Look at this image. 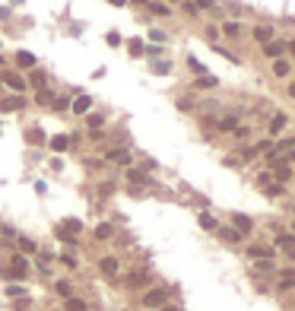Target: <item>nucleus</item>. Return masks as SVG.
<instances>
[{"label":"nucleus","mask_w":295,"mask_h":311,"mask_svg":"<svg viewBox=\"0 0 295 311\" xmlns=\"http://www.w3.org/2000/svg\"><path fill=\"white\" fill-rule=\"evenodd\" d=\"M35 102H38V105H51V102H54V92L38 89V92H35Z\"/></svg>","instance_id":"nucleus-33"},{"label":"nucleus","mask_w":295,"mask_h":311,"mask_svg":"<svg viewBox=\"0 0 295 311\" xmlns=\"http://www.w3.org/2000/svg\"><path fill=\"white\" fill-rule=\"evenodd\" d=\"M216 232H219V238L225 241V245H238V241H241V235L235 229H216Z\"/></svg>","instance_id":"nucleus-24"},{"label":"nucleus","mask_w":295,"mask_h":311,"mask_svg":"<svg viewBox=\"0 0 295 311\" xmlns=\"http://www.w3.org/2000/svg\"><path fill=\"white\" fill-rule=\"evenodd\" d=\"M194 3H197V10H210L216 0H194Z\"/></svg>","instance_id":"nucleus-45"},{"label":"nucleus","mask_w":295,"mask_h":311,"mask_svg":"<svg viewBox=\"0 0 295 311\" xmlns=\"http://www.w3.org/2000/svg\"><path fill=\"white\" fill-rule=\"evenodd\" d=\"M99 270H102V276H118V270H121V264H118V257H102L99 261Z\"/></svg>","instance_id":"nucleus-9"},{"label":"nucleus","mask_w":295,"mask_h":311,"mask_svg":"<svg viewBox=\"0 0 295 311\" xmlns=\"http://www.w3.org/2000/svg\"><path fill=\"white\" fill-rule=\"evenodd\" d=\"M254 273H260V276H273L276 267H273V261H257V264H254Z\"/></svg>","instance_id":"nucleus-25"},{"label":"nucleus","mask_w":295,"mask_h":311,"mask_svg":"<svg viewBox=\"0 0 295 311\" xmlns=\"http://www.w3.org/2000/svg\"><path fill=\"white\" fill-rule=\"evenodd\" d=\"M105 159H108V162H118V165H127V162H130V153L118 146V150H108V153H105Z\"/></svg>","instance_id":"nucleus-16"},{"label":"nucleus","mask_w":295,"mask_h":311,"mask_svg":"<svg viewBox=\"0 0 295 311\" xmlns=\"http://www.w3.org/2000/svg\"><path fill=\"white\" fill-rule=\"evenodd\" d=\"M67 146H70V137H64V134H60V137H51V150H54V153H64Z\"/></svg>","instance_id":"nucleus-27"},{"label":"nucleus","mask_w":295,"mask_h":311,"mask_svg":"<svg viewBox=\"0 0 295 311\" xmlns=\"http://www.w3.org/2000/svg\"><path fill=\"white\" fill-rule=\"evenodd\" d=\"M146 10L155 13V16H171V6L162 3V0H149V3H146Z\"/></svg>","instance_id":"nucleus-18"},{"label":"nucleus","mask_w":295,"mask_h":311,"mask_svg":"<svg viewBox=\"0 0 295 311\" xmlns=\"http://www.w3.org/2000/svg\"><path fill=\"white\" fill-rule=\"evenodd\" d=\"M108 45H121V35H118V32H108Z\"/></svg>","instance_id":"nucleus-47"},{"label":"nucleus","mask_w":295,"mask_h":311,"mask_svg":"<svg viewBox=\"0 0 295 311\" xmlns=\"http://www.w3.org/2000/svg\"><path fill=\"white\" fill-rule=\"evenodd\" d=\"M216 127H219V131H225V134H232L238 127V115H222L219 121H216Z\"/></svg>","instance_id":"nucleus-17"},{"label":"nucleus","mask_w":295,"mask_h":311,"mask_svg":"<svg viewBox=\"0 0 295 311\" xmlns=\"http://www.w3.org/2000/svg\"><path fill=\"white\" fill-rule=\"evenodd\" d=\"M6 296H10V299H22L25 289H22V286H6Z\"/></svg>","instance_id":"nucleus-41"},{"label":"nucleus","mask_w":295,"mask_h":311,"mask_svg":"<svg viewBox=\"0 0 295 311\" xmlns=\"http://www.w3.org/2000/svg\"><path fill=\"white\" fill-rule=\"evenodd\" d=\"M60 261L70 267V270H76V257H73V254H60Z\"/></svg>","instance_id":"nucleus-43"},{"label":"nucleus","mask_w":295,"mask_h":311,"mask_svg":"<svg viewBox=\"0 0 295 311\" xmlns=\"http://www.w3.org/2000/svg\"><path fill=\"white\" fill-rule=\"evenodd\" d=\"M149 283V270H134L127 276V289H143Z\"/></svg>","instance_id":"nucleus-8"},{"label":"nucleus","mask_w":295,"mask_h":311,"mask_svg":"<svg viewBox=\"0 0 295 311\" xmlns=\"http://www.w3.org/2000/svg\"><path fill=\"white\" fill-rule=\"evenodd\" d=\"M127 181H130V184H149V175H146L143 168H130L127 171Z\"/></svg>","instance_id":"nucleus-19"},{"label":"nucleus","mask_w":295,"mask_h":311,"mask_svg":"<svg viewBox=\"0 0 295 311\" xmlns=\"http://www.w3.org/2000/svg\"><path fill=\"white\" fill-rule=\"evenodd\" d=\"M270 175H276V181H280V184H289V178H292V165H289L286 159H276Z\"/></svg>","instance_id":"nucleus-3"},{"label":"nucleus","mask_w":295,"mask_h":311,"mask_svg":"<svg viewBox=\"0 0 295 311\" xmlns=\"http://www.w3.org/2000/svg\"><path fill=\"white\" fill-rule=\"evenodd\" d=\"M292 292H295V289H292ZM292 305H295V299H292Z\"/></svg>","instance_id":"nucleus-54"},{"label":"nucleus","mask_w":295,"mask_h":311,"mask_svg":"<svg viewBox=\"0 0 295 311\" xmlns=\"http://www.w3.org/2000/svg\"><path fill=\"white\" fill-rule=\"evenodd\" d=\"M289 99H295V83H292V86H289Z\"/></svg>","instance_id":"nucleus-50"},{"label":"nucleus","mask_w":295,"mask_h":311,"mask_svg":"<svg viewBox=\"0 0 295 311\" xmlns=\"http://www.w3.org/2000/svg\"><path fill=\"white\" fill-rule=\"evenodd\" d=\"M130 3H140V6H146V3H149V0H130Z\"/></svg>","instance_id":"nucleus-51"},{"label":"nucleus","mask_w":295,"mask_h":311,"mask_svg":"<svg viewBox=\"0 0 295 311\" xmlns=\"http://www.w3.org/2000/svg\"><path fill=\"white\" fill-rule=\"evenodd\" d=\"M13 311H29V299H16V305H13Z\"/></svg>","instance_id":"nucleus-42"},{"label":"nucleus","mask_w":295,"mask_h":311,"mask_svg":"<svg viewBox=\"0 0 295 311\" xmlns=\"http://www.w3.org/2000/svg\"><path fill=\"white\" fill-rule=\"evenodd\" d=\"M108 3H115V6H124V0H108Z\"/></svg>","instance_id":"nucleus-52"},{"label":"nucleus","mask_w":295,"mask_h":311,"mask_svg":"<svg viewBox=\"0 0 295 311\" xmlns=\"http://www.w3.org/2000/svg\"><path fill=\"white\" fill-rule=\"evenodd\" d=\"M276 248L286 251L295 261V235H292V232H280V235H276Z\"/></svg>","instance_id":"nucleus-4"},{"label":"nucleus","mask_w":295,"mask_h":311,"mask_svg":"<svg viewBox=\"0 0 295 311\" xmlns=\"http://www.w3.org/2000/svg\"><path fill=\"white\" fill-rule=\"evenodd\" d=\"M289 73H292V64H289L286 57H276V60H273V76H280V80H286Z\"/></svg>","instance_id":"nucleus-14"},{"label":"nucleus","mask_w":295,"mask_h":311,"mask_svg":"<svg viewBox=\"0 0 295 311\" xmlns=\"http://www.w3.org/2000/svg\"><path fill=\"white\" fill-rule=\"evenodd\" d=\"M22 108H25V99L22 96H10V99L0 102V111H3V115H6V111H22Z\"/></svg>","instance_id":"nucleus-10"},{"label":"nucleus","mask_w":295,"mask_h":311,"mask_svg":"<svg viewBox=\"0 0 295 311\" xmlns=\"http://www.w3.org/2000/svg\"><path fill=\"white\" fill-rule=\"evenodd\" d=\"M16 64L19 67H25V70H35V54H32V51H16Z\"/></svg>","instance_id":"nucleus-13"},{"label":"nucleus","mask_w":295,"mask_h":311,"mask_svg":"<svg viewBox=\"0 0 295 311\" xmlns=\"http://www.w3.org/2000/svg\"><path fill=\"white\" fill-rule=\"evenodd\" d=\"M19 248H22V254H35L38 251V241L35 238H19Z\"/></svg>","instance_id":"nucleus-32"},{"label":"nucleus","mask_w":295,"mask_h":311,"mask_svg":"<svg viewBox=\"0 0 295 311\" xmlns=\"http://www.w3.org/2000/svg\"><path fill=\"white\" fill-rule=\"evenodd\" d=\"M102 124H105V115H89L86 118V127H89V131H102Z\"/></svg>","instance_id":"nucleus-31"},{"label":"nucleus","mask_w":295,"mask_h":311,"mask_svg":"<svg viewBox=\"0 0 295 311\" xmlns=\"http://www.w3.org/2000/svg\"><path fill=\"white\" fill-rule=\"evenodd\" d=\"M222 35H225V38H238V35H241V25H238V22H225V25H222Z\"/></svg>","instance_id":"nucleus-30"},{"label":"nucleus","mask_w":295,"mask_h":311,"mask_svg":"<svg viewBox=\"0 0 295 311\" xmlns=\"http://www.w3.org/2000/svg\"><path fill=\"white\" fill-rule=\"evenodd\" d=\"M276 286H280V292H292L295 289V267L280 270V276H276Z\"/></svg>","instance_id":"nucleus-6"},{"label":"nucleus","mask_w":295,"mask_h":311,"mask_svg":"<svg viewBox=\"0 0 295 311\" xmlns=\"http://www.w3.org/2000/svg\"><path fill=\"white\" fill-rule=\"evenodd\" d=\"M0 273H3L6 280H10V276H16V280H22V276L29 273V261H25L22 254H13V257H10V267H3Z\"/></svg>","instance_id":"nucleus-2"},{"label":"nucleus","mask_w":295,"mask_h":311,"mask_svg":"<svg viewBox=\"0 0 295 311\" xmlns=\"http://www.w3.org/2000/svg\"><path fill=\"white\" fill-rule=\"evenodd\" d=\"M292 235H295V219H292Z\"/></svg>","instance_id":"nucleus-53"},{"label":"nucleus","mask_w":295,"mask_h":311,"mask_svg":"<svg viewBox=\"0 0 295 311\" xmlns=\"http://www.w3.org/2000/svg\"><path fill=\"white\" fill-rule=\"evenodd\" d=\"M54 292H57L60 299H70V296H73V286H70V280H57V283H54Z\"/></svg>","instance_id":"nucleus-22"},{"label":"nucleus","mask_w":295,"mask_h":311,"mask_svg":"<svg viewBox=\"0 0 295 311\" xmlns=\"http://www.w3.org/2000/svg\"><path fill=\"white\" fill-rule=\"evenodd\" d=\"M270 150H273V140H270V137H267V140H257V143H254V153H264V156H267Z\"/></svg>","instance_id":"nucleus-35"},{"label":"nucleus","mask_w":295,"mask_h":311,"mask_svg":"<svg viewBox=\"0 0 295 311\" xmlns=\"http://www.w3.org/2000/svg\"><path fill=\"white\" fill-rule=\"evenodd\" d=\"M168 299H171V289H168V286H152V289H146V292H143L140 305H143V308H149V311H159L162 305H168Z\"/></svg>","instance_id":"nucleus-1"},{"label":"nucleus","mask_w":295,"mask_h":311,"mask_svg":"<svg viewBox=\"0 0 295 311\" xmlns=\"http://www.w3.org/2000/svg\"><path fill=\"white\" fill-rule=\"evenodd\" d=\"M111 235H115V229H111L108 222H99V226H95V238H99V241H105V238H111Z\"/></svg>","instance_id":"nucleus-28"},{"label":"nucleus","mask_w":295,"mask_h":311,"mask_svg":"<svg viewBox=\"0 0 295 311\" xmlns=\"http://www.w3.org/2000/svg\"><path fill=\"white\" fill-rule=\"evenodd\" d=\"M89 108H92V99H89V96H80V99H73V115H86Z\"/></svg>","instance_id":"nucleus-20"},{"label":"nucleus","mask_w":295,"mask_h":311,"mask_svg":"<svg viewBox=\"0 0 295 311\" xmlns=\"http://www.w3.org/2000/svg\"><path fill=\"white\" fill-rule=\"evenodd\" d=\"M232 229H235V232H238V235H241V238H245V235H248V232H251V229H254V222H251V216H245V213H235V216H232Z\"/></svg>","instance_id":"nucleus-5"},{"label":"nucleus","mask_w":295,"mask_h":311,"mask_svg":"<svg viewBox=\"0 0 295 311\" xmlns=\"http://www.w3.org/2000/svg\"><path fill=\"white\" fill-rule=\"evenodd\" d=\"M57 238H64L67 245H76V235H73V232H67V229H57Z\"/></svg>","instance_id":"nucleus-39"},{"label":"nucleus","mask_w":295,"mask_h":311,"mask_svg":"<svg viewBox=\"0 0 295 311\" xmlns=\"http://www.w3.org/2000/svg\"><path fill=\"white\" fill-rule=\"evenodd\" d=\"M3 83L10 86L13 92H25V80H22L19 73H13V70H10V73H3Z\"/></svg>","instance_id":"nucleus-12"},{"label":"nucleus","mask_w":295,"mask_h":311,"mask_svg":"<svg viewBox=\"0 0 295 311\" xmlns=\"http://www.w3.org/2000/svg\"><path fill=\"white\" fill-rule=\"evenodd\" d=\"M273 181V175H270V168H264V171H257V187H267Z\"/></svg>","instance_id":"nucleus-36"},{"label":"nucleus","mask_w":295,"mask_h":311,"mask_svg":"<svg viewBox=\"0 0 295 311\" xmlns=\"http://www.w3.org/2000/svg\"><path fill=\"white\" fill-rule=\"evenodd\" d=\"M149 38H152V41H165L168 35H165V32H159V29H155V32H149Z\"/></svg>","instance_id":"nucleus-46"},{"label":"nucleus","mask_w":295,"mask_h":311,"mask_svg":"<svg viewBox=\"0 0 295 311\" xmlns=\"http://www.w3.org/2000/svg\"><path fill=\"white\" fill-rule=\"evenodd\" d=\"M45 80H48V76L41 73V70H32V86H38V89H41V86H45Z\"/></svg>","instance_id":"nucleus-40"},{"label":"nucleus","mask_w":295,"mask_h":311,"mask_svg":"<svg viewBox=\"0 0 295 311\" xmlns=\"http://www.w3.org/2000/svg\"><path fill=\"white\" fill-rule=\"evenodd\" d=\"M286 51H289V54H295V38L289 41V45H286Z\"/></svg>","instance_id":"nucleus-49"},{"label":"nucleus","mask_w":295,"mask_h":311,"mask_svg":"<svg viewBox=\"0 0 295 311\" xmlns=\"http://www.w3.org/2000/svg\"><path fill=\"white\" fill-rule=\"evenodd\" d=\"M181 6H184V13L190 16V19H197V16H200V10H197L194 0H181Z\"/></svg>","instance_id":"nucleus-34"},{"label":"nucleus","mask_w":295,"mask_h":311,"mask_svg":"<svg viewBox=\"0 0 295 311\" xmlns=\"http://www.w3.org/2000/svg\"><path fill=\"white\" fill-rule=\"evenodd\" d=\"M140 51H143V41L134 38V41H130V54H140Z\"/></svg>","instance_id":"nucleus-44"},{"label":"nucleus","mask_w":295,"mask_h":311,"mask_svg":"<svg viewBox=\"0 0 295 311\" xmlns=\"http://www.w3.org/2000/svg\"><path fill=\"white\" fill-rule=\"evenodd\" d=\"M264 191H267V197H283V194H286V184H280V181H270Z\"/></svg>","instance_id":"nucleus-29"},{"label":"nucleus","mask_w":295,"mask_h":311,"mask_svg":"<svg viewBox=\"0 0 295 311\" xmlns=\"http://www.w3.org/2000/svg\"><path fill=\"white\" fill-rule=\"evenodd\" d=\"M264 54L273 57V60L283 57V54H286V41H267V45H264Z\"/></svg>","instance_id":"nucleus-15"},{"label":"nucleus","mask_w":295,"mask_h":311,"mask_svg":"<svg viewBox=\"0 0 295 311\" xmlns=\"http://www.w3.org/2000/svg\"><path fill=\"white\" fill-rule=\"evenodd\" d=\"M64 311H86V302L70 296V299H64Z\"/></svg>","instance_id":"nucleus-26"},{"label":"nucleus","mask_w":295,"mask_h":311,"mask_svg":"<svg viewBox=\"0 0 295 311\" xmlns=\"http://www.w3.org/2000/svg\"><path fill=\"white\" fill-rule=\"evenodd\" d=\"M286 124H289V118H286V115H273V121H270V140H273V137L283 131Z\"/></svg>","instance_id":"nucleus-21"},{"label":"nucleus","mask_w":295,"mask_h":311,"mask_svg":"<svg viewBox=\"0 0 295 311\" xmlns=\"http://www.w3.org/2000/svg\"><path fill=\"white\" fill-rule=\"evenodd\" d=\"M171 70V67H168V60H155V64H152V73H162V76H165Z\"/></svg>","instance_id":"nucleus-38"},{"label":"nucleus","mask_w":295,"mask_h":311,"mask_svg":"<svg viewBox=\"0 0 295 311\" xmlns=\"http://www.w3.org/2000/svg\"><path fill=\"white\" fill-rule=\"evenodd\" d=\"M197 222H200V229H206V232H216V229H219V222H216L210 213H200V216H197Z\"/></svg>","instance_id":"nucleus-23"},{"label":"nucleus","mask_w":295,"mask_h":311,"mask_svg":"<svg viewBox=\"0 0 295 311\" xmlns=\"http://www.w3.org/2000/svg\"><path fill=\"white\" fill-rule=\"evenodd\" d=\"M159 311H181V308H178V305H162Z\"/></svg>","instance_id":"nucleus-48"},{"label":"nucleus","mask_w":295,"mask_h":311,"mask_svg":"<svg viewBox=\"0 0 295 311\" xmlns=\"http://www.w3.org/2000/svg\"><path fill=\"white\" fill-rule=\"evenodd\" d=\"M248 257H254V261H273V248L270 245H251Z\"/></svg>","instance_id":"nucleus-7"},{"label":"nucleus","mask_w":295,"mask_h":311,"mask_svg":"<svg viewBox=\"0 0 295 311\" xmlns=\"http://www.w3.org/2000/svg\"><path fill=\"white\" fill-rule=\"evenodd\" d=\"M251 35H254L257 45H267V41H273V29H270V25H254Z\"/></svg>","instance_id":"nucleus-11"},{"label":"nucleus","mask_w":295,"mask_h":311,"mask_svg":"<svg viewBox=\"0 0 295 311\" xmlns=\"http://www.w3.org/2000/svg\"><path fill=\"white\" fill-rule=\"evenodd\" d=\"M194 86H197V89H213V86H216V80H213V76H200V80H197Z\"/></svg>","instance_id":"nucleus-37"}]
</instances>
